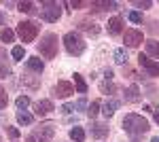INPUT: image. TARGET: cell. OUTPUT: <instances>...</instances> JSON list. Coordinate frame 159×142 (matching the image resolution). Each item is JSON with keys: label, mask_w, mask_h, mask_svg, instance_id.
I'll return each instance as SVG.
<instances>
[{"label": "cell", "mask_w": 159, "mask_h": 142, "mask_svg": "<svg viewBox=\"0 0 159 142\" xmlns=\"http://www.w3.org/2000/svg\"><path fill=\"white\" fill-rule=\"evenodd\" d=\"M0 40H2V43H13V40H15V32L9 30V28L2 30V32H0Z\"/></svg>", "instance_id": "cell-26"}, {"label": "cell", "mask_w": 159, "mask_h": 142, "mask_svg": "<svg viewBox=\"0 0 159 142\" xmlns=\"http://www.w3.org/2000/svg\"><path fill=\"white\" fill-rule=\"evenodd\" d=\"M68 136H70V138H72L74 142H83V140H85V131H83V127H79V125L70 127Z\"/></svg>", "instance_id": "cell-20"}, {"label": "cell", "mask_w": 159, "mask_h": 142, "mask_svg": "<svg viewBox=\"0 0 159 142\" xmlns=\"http://www.w3.org/2000/svg\"><path fill=\"white\" fill-rule=\"evenodd\" d=\"M104 76H106V81H110V79H112V70L106 68V70H104Z\"/></svg>", "instance_id": "cell-37"}, {"label": "cell", "mask_w": 159, "mask_h": 142, "mask_svg": "<svg viewBox=\"0 0 159 142\" xmlns=\"http://www.w3.org/2000/svg\"><path fill=\"white\" fill-rule=\"evenodd\" d=\"M17 123L19 125H32L34 123V117L30 112H25V110H17Z\"/></svg>", "instance_id": "cell-19"}, {"label": "cell", "mask_w": 159, "mask_h": 142, "mask_svg": "<svg viewBox=\"0 0 159 142\" xmlns=\"http://www.w3.org/2000/svg\"><path fill=\"white\" fill-rule=\"evenodd\" d=\"M11 74V66L9 64H0V79H7Z\"/></svg>", "instance_id": "cell-32"}, {"label": "cell", "mask_w": 159, "mask_h": 142, "mask_svg": "<svg viewBox=\"0 0 159 142\" xmlns=\"http://www.w3.org/2000/svg\"><path fill=\"white\" fill-rule=\"evenodd\" d=\"M61 4L60 2H51V0H47V2H43L40 4V17L45 19V21H57L61 17V9H60Z\"/></svg>", "instance_id": "cell-4"}, {"label": "cell", "mask_w": 159, "mask_h": 142, "mask_svg": "<svg viewBox=\"0 0 159 142\" xmlns=\"http://www.w3.org/2000/svg\"><path fill=\"white\" fill-rule=\"evenodd\" d=\"M19 83L25 85V87H30V89H38V85H40V81H38V76H30V74H21V79H19Z\"/></svg>", "instance_id": "cell-16"}, {"label": "cell", "mask_w": 159, "mask_h": 142, "mask_svg": "<svg viewBox=\"0 0 159 142\" xmlns=\"http://www.w3.org/2000/svg\"><path fill=\"white\" fill-rule=\"evenodd\" d=\"M127 17H129V21H134V24H142V15H140L138 11H132Z\"/></svg>", "instance_id": "cell-33"}, {"label": "cell", "mask_w": 159, "mask_h": 142, "mask_svg": "<svg viewBox=\"0 0 159 142\" xmlns=\"http://www.w3.org/2000/svg\"><path fill=\"white\" fill-rule=\"evenodd\" d=\"M91 136L98 138V140L106 138V136H108V125H106V123H93V125H91Z\"/></svg>", "instance_id": "cell-15"}, {"label": "cell", "mask_w": 159, "mask_h": 142, "mask_svg": "<svg viewBox=\"0 0 159 142\" xmlns=\"http://www.w3.org/2000/svg\"><path fill=\"white\" fill-rule=\"evenodd\" d=\"M153 117H155V121L159 123V110H153Z\"/></svg>", "instance_id": "cell-39"}, {"label": "cell", "mask_w": 159, "mask_h": 142, "mask_svg": "<svg viewBox=\"0 0 159 142\" xmlns=\"http://www.w3.org/2000/svg\"><path fill=\"white\" fill-rule=\"evenodd\" d=\"M64 47H66V51L70 53V55H74V57H81L83 53H85V40H83V36L79 34V32H68V34L64 36Z\"/></svg>", "instance_id": "cell-2"}, {"label": "cell", "mask_w": 159, "mask_h": 142, "mask_svg": "<svg viewBox=\"0 0 159 142\" xmlns=\"http://www.w3.org/2000/svg\"><path fill=\"white\" fill-rule=\"evenodd\" d=\"M138 64H140L142 70L147 72V76H159V62L151 59L147 53H140L138 55Z\"/></svg>", "instance_id": "cell-6"}, {"label": "cell", "mask_w": 159, "mask_h": 142, "mask_svg": "<svg viewBox=\"0 0 159 142\" xmlns=\"http://www.w3.org/2000/svg\"><path fill=\"white\" fill-rule=\"evenodd\" d=\"M72 110H74L72 104H64V106H61V112H64V115H70Z\"/></svg>", "instance_id": "cell-36"}, {"label": "cell", "mask_w": 159, "mask_h": 142, "mask_svg": "<svg viewBox=\"0 0 159 142\" xmlns=\"http://www.w3.org/2000/svg\"><path fill=\"white\" fill-rule=\"evenodd\" d=\"M102 108H104V110H102L104 117H112V115L117 112V108H119V102H117V100H106Z\"/></svg>", "instance_id": "cell-17"}, {"label": "cell", "mask_w": 159, "mask_h": 142, "mask_svg": "<svg viewBox=\"0 0 159 142\" xmlns=\"http://www.w3.org/2000/svg\"><path fill=\"white\" fill-rule=\"evenodd\" d=\"M123 32V19L119 15H115V17H110L108 19V34L110 36H117Z\"/></svg>", "instance_id": "cell-12"}, {"label": "cell", "mask_w": 159, "mask_h": 142, "mask_svg": "<svg viewBox=\"0 0 159 142\" xmlns=\"http://www.w3.org/2000/svg\"><path fill=\"white\" fill-rule=\"evenodd\" d=\"M36 47H38V53L45 59H53L57 55V34H53V32L43 34V38H40V43Z\"/></svg>", "instance_id": "cell-3"}, {"label": "cell", "mask_w": 159, "mask_h": 142, "mask_svg": "<svg viewBox=\"0 0 159 142\" xmlns=\"http://www.w3.org/2000/svg\"><path fill=\"white\" fill-rule=\"evenodd\" d=\"M123 130H125V134H129L132 138H138V136H142V134L148 131V121L142 115L129 112L123 119Z\"/></svg>", "instance_id": "cell-1"}, {"label": "cell", "mask_w": 159, "mask_h": 142, "mask_svg": "<svg viewBox=\"0 0 159 142\" xmlns=\"http://www.w3.org/2000/svg\"><path fill=\"white\" fill-rule=\"evenodd\" d=\"M123 40H125V45L127 47H138L144 38H142V32L140 30H134V28H129V30H125V34H123Z\"/></svg>", "instance_id": "cell-8"}, {"label": "cell", "mask_w": 159, "mask_h": 142, "mask_svg": "<svg viewBox=\"0 0 159 142\" xmlns=\"http://www.w3.org/2000/svg\"><path fill=\"white\" fill-rule=\"evenodd\" d=\"M15 104H17L19 110H25V108L30 106V98H28V95H19V98L15 100Z\"/></svg>", "instance_id": "cell-27"}, {"label": "cell", "mask_w": 159, "mask_h": 142, "mask_svg": "<svg viewBox=\"0 0 159 142\" xmlns=\"http://www.w3.org/2000/svg\"><path fill=\"white\" fill-rule=\"evenodd\" d=\"M11 55H13V59H24V47L21 45H17V47H13V51H11Z\"/></svg>", "instance_id": "cell-29"}, {"label": "cell", "mask_w": 159, "mask_h": 142, "mask_svg": "<svg viewBox=\"0 0 159 142\" xmlns=\"http://www.w3.org/2000/svg\"><path fill=\"white\" fill-rule=\"evenodd\" d=\"M100 91L106 94V95H110V94L117 91V87H115V83H110V81H104V83H100Z\"/></svg>", "instance_id": "cell-25"}, {"label": "cell", "mask_w": 159, "mask_h": 142, "mask_svg": "<svg viewBox=\"0 0 159 142\" xmlns=\"http://www.w3.org/2000/svg\"><path fill=\"white\" fill-rule=\"evenodd\" d=\"M25 66H28V70L36 72V74H40V72L45 70V62H43V59H38L36 55H34V57H28V59H25Z\"/></svg>", "instance_id": "cell-14"}, {"label": "cell", "mask_w": 159, "mask_h": 142, "mask_svg": "<svg viewBox=\"0 0 159 142\" xmlns=\"http://www.w3.org/2000/svg\"><path fill=\"white\" fill-rule=\"evenodd\" d=\"M151 142H159V138H153V140H151Z\"/></svg>", "instance_id": "cell-41"}, {"label": "cell", "mask_w": 159, "mask_h": 142, "mask_svg": "<svg viewBox=\"0 0 159 142\" xmlns=\"http://www.w3.org/2000/svg\"><path fill=\"white\" fill-rule=\"evenodd\" d=\"M144 47H147V55L159 57V43H157V40H147Z\"/></svg>", "instance_id": "cell-22"}, {"label": "cell", "mask_w": 159, "mask_h": 142, "mask_svg": "<svg viewBox=\"0 0 159 142\" xmlns=\"http://www.w3.org/2000/svg\"><path fill=\"white\" fill-rule=\"evenodd\" d=\"M55 136V125L53 123H43L40 127H36V131L32 134V138L36 142H51Z\"/></svg>", "instance_id": "cell-7"}, {"label": "cell", "mask_w": 159, "mask_h": 142, "mask_svg": "<svg viewBox=\"0 0 159 142\" xmlns=\"http://www.w3.org/2000/svg\"><path fill=\"white\" fill-rule=\"evenodd\" d=\"M76 28L83 30V32H87L89 36H98L100 34V25L93 24L91 19H79V21H76Z\"/></svg>", "instance_id": "cell-10"}, {"label": "cell", "mask_w": 159, "mask_h": 142, "mask_svg": "<svg viewBox=\"0 0 159 142\" xmlns=\"http://www.w3.org/2000/svg\"><path fill=\"white\" fill-rule=\"evenodd\" d=\"M7 134H9V138H13V140L19 138V130H17V127H9V125H7Z\"/></svg>", "instance_id": "cell-34"}, {"label": "cell", "mask_w": 159, "mask_h": 142, "mask_svg": "<svg viewBox=\"0 0 159 142\" xmlns=\"http://www.w3.org/2000/svg\"><path fill=\"white\" fill-rule=\"evenodd\" d=\"M74 9H81V7H85V2H72Z\"/></svg>", "instance_id": "cell-38"}, {"label": "cell", "mask_w": 159, "mask_h": 142, "mask_svg": "<svg viewBox=\"0 0 159 142\" xmlns=\"http://www.w3.org/2000/svg\"><path fill=\"white\" fill-rule=\"evenodd\" d=\"M17 11H21V13H30V15H32V13H36V4H34V2H28V0H25V2H19V4H17Z\"/></svg>", "instance_id": "cell-24"}, {"label": "cell", "mask_w": 159, "mask_h": 142, "mask_svg": "<svg viewBox=\"0 0 159 142\" xmlns=\"http://www.w3.org/2000/svg\"><path fill=\"white\" fill-rule=\"evenodd\" d=\"M98 112H100V102H98V100H93V102H91V106L87 108V115L93 119V117H98Z\"/></svg>", "instance_id": "cell-28"}, {"label": "cell", "mask_w": 159, "mask_h": 142, "mask_svg": "<svg viewBox=\"0 0 159 142\" xmlns=\"http://www.w3.org/2000/svg\"><path fill=\"white\" fill-rule=\"evenodd\" d=\"M74 108H76V110H85V108H87V100H85V98H81V100L74 104Z\"/></svg>", "instance_id": "cell-35"}, {"label": "cell", "mask_w": 159, "mask_h": 142, "mask_svg": "<svg viewBox=\"0 0 159 142\" xmlns=\"http://www.w3.org/2000/svg\"><path fill=\"white\" fill-rule=\"evenodd\" d=\"M132 4H134L136 9H151V7H153V2H151V0H134Z\"/></svg>", "instance_id": "cell-30"}, {"label": "cell", "mask_w": 159, "mask_h": 142, "mask_svg": "<svg viewBox=\"0 0 159 142\" xmlns=\"http://www.w3.org/2000/svg\"><path fill=\"white\" fill-rule=\"evenodd\" d=\"M89 7L93 9V11H115L117 9V2H89Z\"/></svg>", "instance_id": "cell-18"}, {"label": "cell", "mask_w": 159, "mask_h": 142, "mask_svg": "<svg viewBox=\"0 0 159 142\" xmlns=\"http://www.w3.org/2000/svg\"><path fill=\"white\" fill-rule=\"evenodd\" d=\"M51 110H53V102L51 100H40L34 104V112H36L38 117H45V115H49Z\"/></svg>", "instance_id": "cell-13"}, {"label": "cell", "mask_w": 159, "mask_h": 142, "mask_svg": "<svg viewBox=\"0 0 159 142\" xmlns=\"http://www.w3.org/2000/svg\"><path fill=\"white\" fill-rule=\"evenodd\" d=\"M4 19H7V15H4V13H0V25L4 24Z\"/></svg>", "instance_id": "cell-40"}, {"label": "cell", "mask_w": 159, "mask_h": 142, "mask_svg": "<svg viewBox=\"0 0 159 142\" xmlns=\"http://www.w3.org/2000/svg\"><path fill=\"white\" fill-rule=\"evenodd\" d=\"M140 100H142V94H140L138 85H129V87L125 89V102H129V104H138Z\"/></svg>", "instance_id": "cell-11"}, {"label": "cell", "mask_w": 159, "mask_h": 142, "mask_svg": "<svg viewBox=\"0 0 159 142\" xmlns=\"http://www.w3.org/2000/svg\"><path fill=\"white\" fill-rule=\"evenodd\" d=\"M17 34L24 43H32L38 36V24L36 21H19L17 24Z\"/></svg>", "instance_id": "cell-5"}, {"label": "cell", "mask_w": 159, "mask_h": 142, "mask_svg": "<svg viewBox=\"0 0 159 142\" xmlns=\"http://www.w3.org/2000/svg\"><path fill=\"white\" fill-rule=\"evenodd\" d=\"M74 94V85L68 81H57V85L53 87V95L55 98H68Z\"/></svg>", "instance_id": "cell-9"}, {"label": "cell", "mask_w": 159, "mask_h": 142, "mask_svg": "<svg viewBox=\"0 0 159 142\" xmlns=\"http://www.w3.org/2000/svg\"><path fill=\"white\" fill-rule=\"evenodd\" d=\"M112 57H115V62L119 66H127V53H125V49H115Z\"/></svg>", "instance_id": "cell-23"}, {"label": "cell", "mask_w": 159, "mask_h": 142, "mask_svg": "<svg viewBox=\"0 0 159 142\" xmlns=\"http://www.w3.org/2000/svg\"><path fill=\"white\" fill-rule=\"evenodd\" d=\"M74 89H76L79 94H87V83L79 72H74Z\"/></svg>", "instance_id": "cell-21"}, {"label": "cell", "mask_w": 159, "mask_h": 142, "mask_svg": "<svg viewBox=\"0 0 159 142\" xmlns=\"http://www.w3.org/2000/svg\"><path fill=\"white\" fill-rule=\"evenodd\" d=\"M7 104H9V95L4 91V87H0V110L7 108Z\"/></svg>", "instance_id": "cell-31"}]
</instances>
